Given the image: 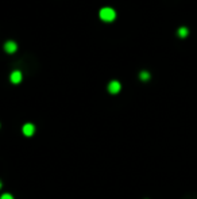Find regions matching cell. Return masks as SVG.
Here are the masks:
<instances>
[{
	"label": "cell",
	"mask_w": 197,
	"mask_h": 199,
	"mask_svg": "<svg viewBox=\"0 0 197 199\" xmlns=\"http://www.w3.org/2000/svg\"><path fill=\"white\" fill-rule=\"evenodd\" d=\"M11 81L14 84H18L22 81V73H20L19 71H15V72H12L11 73Z\"/></svg>",
	"instance_id": "cell-5"
},
{
	"label": "cell",
	"mask_w": 197,
	"mask_h": 199,
	"mask_svg": "<svg viewBox=\"0 0 197 199\" xmlns=\"http://www.w3.org/2000/svg\"><path fill=\"white\" fill-rule=\"evenodd\" d=\"M100 18L104 20V22H112V20L116 18V12L112 8H101L100 10Z\"/></svg>",
	"instance_id": "cell-1"
},
{
	"label": "cell",
	"mask_w": 197,
	"mask_h": 199,
	"mask_svg": "<svg viewBox=\"0 0 197 199\" xmlns=\"http://www.w3.org/2000/svg\"><path fill=\"white\" fill-rule=\"evenodd\" d=\"M108 91L111 93H118L120 91V83H119V81H111L108 85Z\"/></svg>",
	"instance_id": "cell-2"
},
{
	"label": "cell",
	"mask_w": 197,
	"mask_h": 199,
	"mask_svg": "<svg viewBox=\"0 0 197 199\" xmlns=\"http://www.w3.org/2000/svg\"><path fill=\"white\" fill-rule=\"evenodd\" d=\"M0 186H2V184H0Z\"/></svg>",
	"instance_id": "cell-9"
},
{
	"label": "cell",
	"mask_w": 197,
	"mask_h": 199,
	"mask_svg": "<svg viewBox=\"0 0 197 199\" xmlns=\"http://www.w3.org/2000/svg\"><path fill=\"white\" fill-rule=\"evenodd\" d=\"M0 199H14V198H12V195H10V194H4V195H2Z\"/></svg>",
	"instance_id": "cell-8"
},
{
	"label": "cell",
	"mask_w": 197,
	"mask_h": 199,
	"mask_svg": "<svg viewBox=\"0 0 197 199\" xmlns=\"http://www.w3.org/2000/svg\"><path fill=\"white\" fill-rule=\"evenodd\" d=\"M139 76H141L142 80H149L150 79V73H147V72H142Z\"/></svg>",
	"instance_id": "cell-7"
},
{
	"label": "cell",
	"mask_w": 197,
	"mask_h": 199,
	"mask_svg": "<svg viewBox=\"0 0 197 199\" xmlns=\"http://www.w3.org/2000/svg\"><path fill=\"white\" fill-rule=\"evenodd\" d=\"M35 132V127H34V125H31V123H26L23 126V134L24 136H27V137H30L32 136Z\"/></svg>",
	"instance_id": "cell-3"
},
{
	"label": "cell",
	"mask_w": 197,
	"mask_h": 199,
	"mask_svg": "<svg viewBox=\"0 0 197 199\" xmlns=\"http://www.w3.org/2000/svg\"><path fill=\"white\" fill-rule=\"evenodd\" d=\"M4 49H6L7 53H15L16 49H18V45H16L14 41H8V42L4 45Z\"/></svg>",
	"instance_id": "cell-4"
},
{
	"label": "cell",
	"mask_w": 197,
	"mask_h": 199,
	"mask_svg": "<svg viewBox=\"0 0 197 199\" xmlns=\"http://www.w3.org/2000/svg\"><path fill=\"white\" fill-rule=\"evenodd\" d=\"M178 35L181 37V38L186 37V35H188V28H186V27H181V28L178 30Z\"/></svg>",
	"instance_id": "cell-6"
}]
</instances>
